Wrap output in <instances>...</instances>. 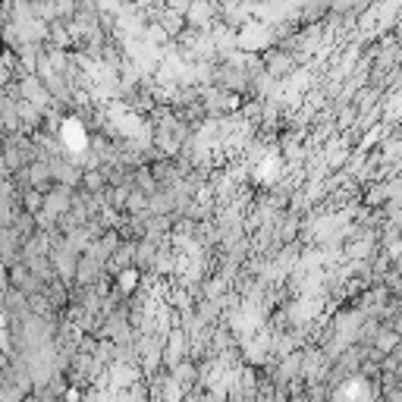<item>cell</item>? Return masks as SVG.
Instances as JSON below:
<instances>
[{"instance_id":"obj_1","label":"cell","mask_w":402,"mask_h":402,"mask_svg":"<svg viewBox=\"0 0 402 402\" xmlns=\"http://www.w3.org/2000/svg\"><path fill=\"white\" fill-rule=\"evenodd\" d=\"M63 135H66V145L76 148V151H79V148L85 145V132H82V123H76V119H66Z\"/></svg>"},{"instance_id":"obj_2","label":"cell","mask_w":402,"mask_h":402,"mask_svg":"<svg viewBox=\"0 0 402 402\" xmlns=\"http://www.w3.org/2000/svg\"><path fill=\"white\" fill-rule=\"evenodd\" d=\"M132 283H135V274L126 271V274H123V280H119V286H123V290H132Z\"/></svg>"}]
</instances>
